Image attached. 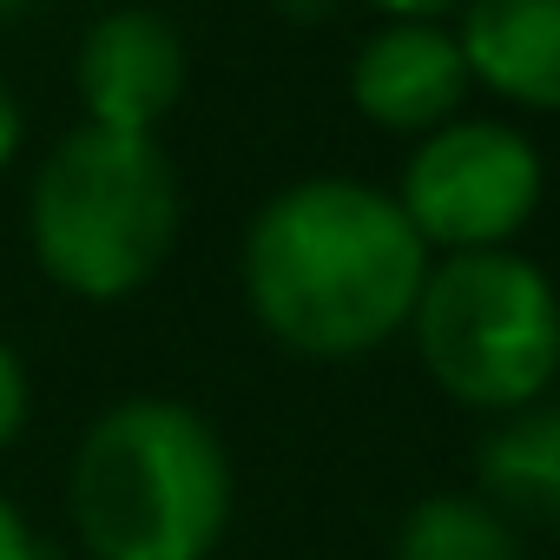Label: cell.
<instances>
[{"instance_id":"obj_1","label":"cell","mask_w":560,"mask_h":560,"mask_svg":"<svg viewBox=\"0 0 560 560\" xmlns=\"http://www.w3.org/2000/svg\"><path fill=\"white\" fill-rule=\"evenodd\" d=\"M429 264L435 257L389 185L311 172L250 211L237 237V291L284 357L363 363L409 330Z\"/></svg>"},{"instance_id":"obj_13","label":"cell","mask_w":560,"mask_h":560,"mask_svg":"<svg viewBox=\"0 0 560 560\" xmlns=\"http://www.w3.org/2000/svg\"><path fill=\"white\" fill-rule=\"evenodd\" d=\"M370 21H455L468 0H357Z\"/></svg>"},{"instance_id":"obj_10","label":"cell","mask_w":560,"mask_h":560,"mask_svg":"<svg viewBox=\"0 0 560 560\" xmlns=\"http://www.w3.org/2000/svg\"><path fill=\"white\" fill-rule=\"evenodd\" d=\"M389 560H527V553L514 514H501L481 488H435L402 514Z\"/></svg>"},{"instance_id":"obj_3","label":"cell","mask_w":560,"mask_h":560,"mask_svg":"<svg viewBox=\"0 0 560 560\" xmlns=\"http://www.w3.org/2000/svg\"><path fill=\"white\" fill-rule=\"evenodd\" d=\"M185 231V185L165 139L73 126L34 165L27 250L73 304H132L159 284Z\"/></svg>"},{"instance_id":"obj_12","label":"cell","mask_w":560,"mask_h":560,"mask_svg":"<svg viewBox=\"0 0 560 560\" xmlns=\"http://www.w3.org/2000/svg\"><path fill=\"white\" fill-rule=\"evenodd\" d=\"M0 560H47V540L14 494H0Z\"/></svg>"},{"instance_id":"obj_7","label":"cell","mask_w":560,"mask_h":560,"mask_svg":"<svg viewBox=\"0 0 560 560\" xmlns=\"http://www.w3.org/2000/svg\"><path fill=\"white\" fill-rule=\"evenodd\" d=\"M343 100L363 126L409 139V145L462 119L475 100V80H468L455 27L448 21H370V34L350 47Z\"/></svg>"},{"instance_id":"obj_2","label":"cell","mask_w":560,"mask_h":560,"mask_svg":"<svg viewBox=\"0 0 560 560\" xmlns=\"http://www.w3.org/2000/svg\"><path fill=\"white\" fill-rule=\"evenodd\" d=\"M237 475L218 422L178 396L106 402L67 455V527L86 560H211Z\"/></svg>"},{"instance_id":"obj_5","label":"cell","mask_w":560,"mask_h":560,"mask_svg":"<svg viewBox=\"0 0 560 560\" xmlns=\"http://www.w3.org/2000/svg\"><path fill=\"white\" fill-rule=\"evenodd\" d=\"M389 191L429 257L514 250L547 205V152L508 113H462L409 145Z\"/></svg>"},{"instance_id":"obj_14","label":"cell","mask_w":560,"mask_h":560,"mask_svg":"<svg viewBox=\"0 0 560 560\" xmlns=\"http://www.w3.org/2000/svg\"><path fill=\"white\" fill-rule=\"evenodd\" d=\"M21 145H27V106H21L14 80L0 73V178H8V165L21 159Z\"/></svg>"},{"instance_id":"obj_11","label":"cell","mask_w":560,"mask_h":560,"mask_svg":"<svg viewBox=\"0 0 560 560\" xmlns=\"http://www.w3.org/2000/svg\"><path fill=\"white\" fill-rule=\"evenodd\" d=\"M27 416H34V376H27L21 350L0 337V455L27 435Z\"/></svg>"},{"instance_id":"obj_8","label":"cell","mask_w":560,"mask_h":560,"mask_svg":"<svg viewBox=\"0 0 560 560\" xmlns=\"http://www.w3.org/2000/svg\"><path fill=\"white\" fill-rule=\"evenodd\" d=\"M448 27L475 93L527 119H560V0H468Z\"/></svg>"},{"instance_id":"obj_15","label":"cell","mask_w":560,"mask_h":560,"mask_svg":"<svg viewBox=\"0 0 560 560\" xmlns=\"http://www.w3.org/2000/svg\"><path fill=\"white\" fill-rule=\"evenodd\" d=\"M264 8L284 21V27H324L337 8H350V0H264Z\"/></svg>"},{"instance_id":"obj_6","label":"cell","mask_w":560,"mask_h":560,"mask_svg":"<svg viewBox=\"0 0 560 560\" xmlns=\"http://www.w3.org/2000/svg\"><path fill=\"white\" fill-rule=\"evenodd\" d=\"M185 93H191V47L165 8L126 0V8H106L86 21L73 47L80 126L159 139V126L185 106Z\"/></svg>"},{"instance_id":"obj_4","label":"cell","mask_w":560,"mask_h":560,"mask_svg":"<svg viewBox=\"0 0 560 560\" xmlns=\"http://www.w3.org/2000/svg\"><path fill=\"white\" fill-rule=\"evenodd\" d=\"M402 337L442 402L494 422L560 383V284L521 244L435 257Z\"/></svg>"},{"instance_id":"obj_16","label":"cell","mask_w":560,"mask_h":560,"mask_svg":"<svg viewBox=\"0 0 560 560\" xmlns=\"http://www.w3.org/2000/svg\"><path fill=\"white\" fill-rule=\"evenodd\" d=\"M27 8H34V0H0V27H8V21H21Z\"/></svg>"},{"instance_id":"obj_9","label":"cell","mask_w":560,"mask_h":560,"mask_svg":"<svg viewBox=\"0 0 560 560\" xmlns=\"http://www.w3.org/2000/svg\"><path fill=\"white\" fill-rule=\"evenodd\" d=\"M475 488L501 514L560 521V396L494 416L475 448Z\"/></svg>"}]
</instances>
